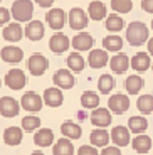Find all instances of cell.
I'll return each mask as SVG.
<instances>
[{"label":"cell","mask_w":153,"mask_h":155,"mask_svg":"<svg viewBox=\"0 0 153 155\" xmlns=\"http://www.w3.org/2000/svg\"><path fill=\"white\" fill-rule=\"evenodd\" d=\"M25 83H27V78H25V73L22 69H17L15 68V69H10L5 74V84L10 89H14V91L22 89L25 86Z\"/></svg>","instance_id":"cell-6"},{"label":"cell","mask_w":153,"mask_h":155,"mask_svg":"<svg viewBox=\"0 0 153 155\" xmlns=\"http://www.w3.org/2000/svg\"><path fill=\"white\" fill-rule=\"evenodd\" d=\"M130 64L136 73H145V71L150 69V66H151V59H150L148 52H136V54L131 58Z\"/></svg>","instance_id":"cell-17"},{"label":"cell","mask_w":153,"mask_h":155,"mask_svg":"<svg viewBox=\"0 0 153 155\" xmlns=\"http://www.w3.org/2000/svg\"><path fill=\"white\" fill-rule=\"evenodd\" d=\"M66 20H67V15H66V12L62 8H50L46 14V22L54 31H61L64 27Z\"/></svg>","instance_id":"cell-9"},{"label":"cell","mask_w":153,"mask_h":155,"mask_svg":"<svg viewBox=\"0 0 153 155\" xmlns=\"http://www.w3.org/2000/svg\"><path fill=\"white\" fill-rule=\"evenodd\" d=\"M42 105H44V100L39 96L37 93H34V91H27L22 96V100H20V106H22L24 110H27V111H31V113L41 111V110H42Z\"/></svg>","instance_id":"cell-4"},{"label":"cell","mask_w":153,"mask_h":155,"mask_svg":"<svg viewBox=\"0 0 153 155\" xmlns=\"http://www.w3.org/2000/svg\"><path fill=\"white\" fill-rule=\"evenodd\" d=\"M27 68H29L31 74H34V76H42V74L47 71V68H49V61H47L42 54L37 52V54H32L31 58H29Z\"/></svg>","instance_id":"cell-7"},{"label":"cell","mask_w":153,"mask_h":155,"mask_svg":"<svg viewBox=\"0 0 153 155\" xmlns=\"http://www.w3.org/2000/svg\"><path fill=\"white\" fill-rule=\"evenodd\" d=\"M111 8L116 14H128L133 8V4L131 0H111Z\"/></svg>","instance_id":"cell-38"},{"label":"cell","mask_w":153,"mask_h":155,"mask_svg":"<svg viewBox=\"0 0 153 155\" xmlns=\"http://www.w3.org/2000/svg\"><path fill=\"white\" fill-rule=\"evenodd\" d=\"M20 111V103L12 96L0 98V115L5 118H14Z\"/></svg>","instance_id":"cell-8"},{"label":"cell","mask_w":153,"mask_h":155,"mask_svg":"<svg viewBox=\"0 0 153 155\" xmlns=\"http://www.w3.org/2000/svg\"><path fill=\"white\" fill-rule=\"evenodd\" d=\"M151 27H153V20H151Z\"/></svg>","instance_id":"cell-46"},{"label":"cell","mask_w":153,"mask_h":155,"mask_svg":"<svg viewBox=\"0 0 153 155\" xmlns=\"http://www.w3.org/2000/svg\"><path fill=\"white\" fill-rule=\"evenodd\" d=\"M93 46H94V39L88 32H79L73 39V47L76 51H79V52L81 51H91Z\"/></svg>","instance_id":"cell-20"},{"label":"cell","mask_w":153,"mask_h":155,"mask_svg":"<svg viewBox=\"0 0 153 155\" xmlns=\"http://www.w3.org/2000/svg\"><path fill=\"white\" fill-rule=\"evenodd\" d=\"M109 138L113 140V143H115L116 147H126V145L130 143V130H128V127L118 125V127H115L111 130Z\"/></svg>","instance_id":"cell-14"},{"label":"cell","mask_w":153,"mask_h":155,"mask_svg":"<svg viewBox=\"0 0 153 155\" xmlns=\"http://www.w3.org/2000/svg\"><path fill=\"white\" fill-rule=\"evenodd\" d=\"M88 14L93 20H103L106 17V5L101 0H94L88 7Z\"/></svg>","instance_id":"cell-30"},{"label":"cell","mask_w":153,"mask_h":155,"mask_svg":"<svg viewBox=\"0 0 153 155\" xmlns=\"http://www.w3.org/2000/svg\"><path fill=\"white\" fill-rule=\"evenodd\" d=\"M67 20H69V25H71L73 31H83V29L88 25V14H86L83 8L74 7V8L69 10Z\"/></svg>","instance_id":"cell-3"},{"label":"cell","mask_w":153,"mask_h":155,"mask_svg":"<svg viewBox=\"0 0 153 155\" xmlns=\"http://www.w3.org/2000/svg\"><path fill=\"white\" fill-rule=\"evenodd\" d=\"M146 128H148V121H146L145 116H131L130 120H128V130L131 133H145Z\"/></svg>","instance_id":"cell-28"},{"label":"cell","mask_w":153,"mask_h":155,"mask_svg":"<svg viewBox=\"0 0 153 155\" xmlns=\"http://www.w3.org/2000/svg\"><path fill=\"white\" fill-rule=\"evenodd\" d=\"M113 86H115V79H113V76L111 74H103V76L99 78V81H98V89H99V93L103 94H108L113 89Z\"/></svg>","instance_id":"cell-37"},{"label":"cell","mask_w":153,"mask_h":155,"mask_svg":"<svg viewBox=\"0 0 153 155\" xmlns=\"http://www.w3.org/2000/svg\"><path fill=\"white\" fill-rule=\"evenodd\" d=\"M52 81L56 84V88L59 89H71L74 86V83H76V79H74V74L69 69H59L54 73Z\"/></svg>","instance_id":"cell-10"},{"label":"cell","mask_w":153,"mask_h":155,"mask_svg":"<svg viewBox=\"0 0 153 155\" xmlns=\"http://www.w3.org/2000/svg\"><path fill=\"white\" fill-rule=\"evenodd\" d=\"M103 46H104V51L118 52V51H121V47H123V39L119 37L118 34L106 35V37L103 39Z\"/></svg>","instance_id":"cell-32"},{"label":"cell","mask_w":153,"mask_h":155,"mask_svg":"<svg viewBox=\"0 0 153 155\" xmlns=\"http://www.w3.org/2000/svg\"><path fill=\"white\" fill-rule=\"evenodd\" d=\"M99 155H121V150L116 145L115 147H106V148H103V152Z\"/></svg>","instance_id":"cell-41"},{"label":"cell","mask_w":153,"mask_h":155,"mask_svg":"<svg viewBox=\"0 0 153 155\" xmlns=\"http://www.w3.org/2000/svg\"><path fill=\"white\" fill-rule=\"evenodd\" d=\"M2 35H4V39L8 41V42H19L24 35V31H22L19 22H8L4 27V31H2Z\"/></svg>","instance_id":"cell-16"},{"label":"cell","mask_w":153,"mask_h":155,"mask_svg":"<svg viewBox=\"0 0 153 155\" xmlns=\"http://www.w3.org/2000/svg\"><path fill=\"white\" fill-rule=\"evenodd\" d=\"M142 8L148 14H153V0H143L142 2Z\"/></svg>","instance_id":"cell-42"},{"label":"cell","mask_w":153,"mask_h":155,"mask_svg":"<svg viewBox=\"0 0 153 155\" xmlns=\"http://www.w3.org/2000/svg\"><path fill=\"white\" fill-rule=\"evenodd\" d=\"M81 105L86 110H94L99 106V96L94 91H84L81 94Z\"/></svg>","instance_id":"cell-33"},{"label":"cell","mask_w":153,"mask_h":155,"mask_svg":"<svg viewBox=\"0 0 153 155\" xmlns=\"http://www.w3.org/2000/svg\"><path fill=\"white\" fill-rule=\"evenodd\" d=\"M148 54L153 56V37L148 39Z\"/></svg>","instance_id":"cell-44"},{"label":"cell","mask_w":153,"mask_h":155,"mask_svg":"<svg viewBox=\"0 0 153 155\" xmlns=\"http://www.w3.org/2000/svg\"><path fill=\"white\" fill-rule=\"evenodd\" d=\"M0 58L4 59L5 62H12V64H17V62L22 61L24 58V51L17 46H5L0 52Z\"/></svg>","instance_id":"cell-21"},{"label":"cell","mask_w":153,"mask_h":155,"mask_svg":"<svg viewBox=\"0 0 153 155\" xmlns=\"http://www.w3.org/2000/svg\"><path fill=\"white\" fill-rule=\"evenodd\" d=\"M22 138H24V133H22V128H19V127H8L4 132V142L7 145H10V147L20 145Z\"/></svg>","instance_id":"cell-24"},{"label":"cell","mask_w":153,"mask_h":155,"mask_svg":"<svg viewBox=\"0 0 153 155\" xmlns=\"http://www.w3.org/2000/svg\"><path fill=\"white\" fill-rule=\"evenodd\" d=\"M69 46H71L69 37H67V35H64V34H61V32L54 34L52 37H50V41H49L50 51L56 52V54H62V52H66V51L69 49Z\"/></svg>","instance_id":"cell-15"},{"label":"cell","mask_w":153,"mask_h":155,"mask_svg":"<svg viewBox=\"0 0 153 155\" xmlns=\"http://www.w3.org/2000/svg\"><path fill=\"white\" fill-rule=\"evenodd\" d=\"M10 15L17 20V22H31L32 15H34V4L31 0H15L12 4Z\"/></svg>","instance_id":"cell-2"},{"label":"cell","mask_w":153,"mask_h":155,"mask_svg":"<svg viewBox=\"0 0 153 155\" xmlns=\"http://www.w3.org/2000/svg\"><path fill=\"white\" fill-rule=\"evenodd\" d=\"M108 108H109V111L116 113V115H123L130 108V98L121 93L111 94L109 100H108Z\"/></svg>","instance_id":"cell-5"},{"label":"cell","mask_w":153,"mask_h":155,"mask_svg":"<svg viewBox=\"0 0 153 155\" xmlns=\"http://www.w3.org/2000/svg\"><path fill=\"white\" fill-rule=\"evenodd\" d=\"M0 86H2V81H0Z\"/></svg>","instance_id":"cell-47"},{"label":"cell","mask_w":153,"mask_h":155,"mask_svg":"<svg viewBox=\"0 0 153 155\" xmlns=\"http://www.w3.org/2000/svg\"><path fill=\"white\" fill-rule=\"evenodd\" d=\"M61 133H62V137H66L69 140H77L83 135V128L77 123H74V121L67 120L61 125Z\"/></svg>","instance_id":"cell-23"},{"label":"cell","mask_w":153,"mask_h":155,"mask_svg":"<svg viewBox=\"0 0 153 155\" xmlns=\"http://www.w3.org/2000/svg\"><path fill=\"white\" fill-rule=\"evenodd\" d=\"M37 128H41V118L35 115H29L22 118V130L24 132H35Z\"/></svg>","instance_id":"cell-36"},{"label":"cell","mask_w":153,"mask_h":155,"mask_svg":"<svg viewBox=\"0 0 153 155\" xmlns=\"http://www.w3.org/2000/svg\"><path fill=\"white\" fill-rule=\"evenodd\" d=\"M31 155H44V152H41V150H35V152H32Z\"/></svg>","instance_id":"cell-45"},{"label":"cell","mask_w":153,"mask_h":155,"mask_svg":"<svg viewBox=\"0 0 153 155\" xmlns=\"http://www.w3.org/2000/svg\"><path fill=\"white\" fill-rule=\"evenodd\" d=\"M109 68H111L113 73L123 74L128 68H130V58H128L126 54H123V52L115 54L113 58H109Z\"/></svg>","instance_id":"cell-18"},{"label":"cell","mask_w":153,"mask_h":155,"mask_svg":"<svg viewBox=\"0 0 153 155\" xmlns=\"http://www.w3.org/2000/svg\"><path fill=\"white\" fill-rule=\"evenodd\" d=\"M123 27H125V20L118 14H111L106 17V29L109 32H119Z\"/></svg>","instance_id":"cell-35"},{"label":"cell","mask_w":153,"mask_h":155,"mask_svg":"<svg viewBox=\"0 0 153 155\" xmlns=\"http://www.w3.org/2000/svg\"><path fill=\"white\" fill-rule=\"evenodd\" d=\"M35 4L41 5V7H44V8H47V7H50V5L54 4V0H35Z\"/></svg>","instance_id":"cell-43"},{"label":"cell","mask_w":153,"mask_h":155,"mask_svg":"<svg viewBox=\"0 0 153 155\" xmlns=\"http://www.w3.org/2000/svg\"><path fill=\"white\" fill-rule=\"evenodd\" d=\"M0 2H2V0H0Z\"/></svg>","instance_id":"cell-50"},{"label":"cell","mask_w":153,"mask_h":155,"mask_svg":"<svg viewBox=\"0 0 153 155\" xmlns=\"http://www.w3.org/2000/svg\"><path fill=\"white\" fill-rule=\"evenodd\" d=\"M145 155H148V153H145Z\"/></svg>","instance_id":"cell-48"},{"label":"cell","mask_w":153,"mask_h":155,"mask_svg":"<svg viewBox=\"0 0 153 155\" xmlns=\"http://www.w3.org/2000/svg\"><path fill=\"white\" fill-rule=\"evenodd\" d=\"M108 62H109L108 51H104V49H91V51H89L88 64L93 68V69H99V68H104Z\"/></svg>","instance_id":"cell-11"},{"label":"cell","mask_w":153,"mask_h":155,"mask_svg":"<svg viewBox=\"0 0 153 155\" xmlns=\"http://www.w3.org/2000/svg\"><path fill=\"white\" fill-rule=\"evenodd\" d=\"M52 153L54 155H74V145H73V140L66 138H59L56 143H54L52 148Z\"/></svg>","instance_id":"cell-26"},{"label":"cell","mask_w":153,"mask_h":155,"mask_svg":"<svg viewBox=\"0 0 153 155\" xmlns=\"http://www.w3.org/2000/svg\"><path fill=\"white\" fill-rule=\"evenodd\" d=\"M10 12H8V8H4L0 7V25H7L8 20H10Z\"/></svg>","instance_id":"cell-40"},{"label":"cell","mask_w":153,"mask_h":155,"mask_svg":"<svg viewBox=\"0 0 153 155\" xmlns=\"http://www.w3.org/2000/svg\"><path fill=\"white\" fill-rule=\"evenodd\" d=\"M148 27L143 22H131L126 27V41L130 42V46H143L148 41Z\"/></svg>","instance_id":"cell-1"},{"label":"cell","mask_w":153,"mask_h":155,"mask_svg":"<svg viewBox=\"0 0 153 155\" xmlns=\"http://www.w3.org/2000/svg\"><path fill=\"white\" fill-rule=\"evenodd\" d=\"M101 2H103V0H101Z\"/></svg>","instance_id":"cell-49"},{"label":"cell","mask_w":153,"mask_h":155,"mask_svg":"<svg viewBox=\"0 0 153 155\" xmlns=\"http://www.w3.org/2000/svg\"><path fill=\"white\" fill-rule=\"evenodd\" d=\"M136 108L140 110L143 115L153 113V94H142L136 101Z\"/></svg>","instance_id":"cell-34"},{"label":"cell","mask_w":153,"mask_h":155,"mask_svg":"<svg viewBox=\"0 0 153 155\" xmlns=\"http://www.w3.org/2000/svg\"><path fill=\"white\" fill-rule=\"evenodd\" d=\"M91 123L96 128H106L111 125V111L108 108H94L91 113Z\"/></svg>","instance_id":"cell-12"},{"label":"cell","mask_w":153,"mask_h":155,"mask_svg":"<svg viewBox=\"0 0 153 155\" xmlns=\"http://www.w3.org/2000/svg\"><path fill=\"white\" fill-rule=\"evenodd\" d=\"M44 103L50 108H57V106L62 105L64 101V96H62V91L59 88H47L44 91Z\"/></svg>","instance_id":"cell-19"},{"label":"cell","mask_w":153,"mask_h":155,"mask_svg":"<svg viewBox=\"0 0 153 155\" xmlns=\"http://www.w3.org/2000/svg\"><path fill=\"white\" fill-rule=\"evenodd\" d=\"M34 143L37 147H49L54 143V133L50 128H39L34 135Z\"/></svg>","instance_id":"cell-25"},{"label":"cell","mask_w":153,"mask_h":155,"mask_svg":"<svg viewBox=\"0 0 153 155\" xmlns=\"http://www.w3.org/2000/svg\"><path fill=\"white\" fill-rule=\"evenodd\" d=\"M44 34H46V31H44V24L41 20H31V22H27V27L24 29V35L29 41H41Z\"/></svg>","instance_id":"cell-13"},{"label":"cell","mask_w":153,"mask_h":155,"mask_svg":"<svg viewBox=\"0 0 153 155\" xmlns=\"http://www.w3.org/2000/svg\"><path fill=\"white\" fill-rule=\"evenodd\" d=\"M86 66L84 58L79 54V52H73V54L67 56V68L71 73H81Z\"/></svg>","instance_id":"cell-31"},{"label":"cell","mask_w":153,"mask_h":155,"mask_svg":"<svg viewBox=\"0 0 153 155\" xmlns=\"http://www.w3.org/2000/svg\"><path fill=\"white\" fill-rule=\"evenodd\" d=\"M77 155H99V152H98L96 147H93V145H83L77 150Z\"/></svg>","instance_id":"cell-39"},{"label":"cell","mask_w":153,"mask_h":155,"mask_svg":"<svg viewBox=\"0 0 153 155\" xmlns=\"http://www.w3.org/2000/svg\"><path fill=\"white\" fill-rule=\"evenodd\" d=\"M131 147H133V150L138 152L140 155H145L151 150V138H150L148 135L140 133V135H136L131 140Z\"/></svg>","instance_id":"cell-22"},{"label":"cell","mask_w":153,"mask_h":155,"mask_svg":"<svg viewBox=\"0 0 153 155\" xmlns=\"http://www.w3.org/2000/svg\"><path fill=\"white\" fill-rule=\"evenodd\" d=\"M89 140H91L93 147H106L111 138H109V133L104 128H94L91 135H89Z\"/></svg>","instance_id":"cell-27"},{"label":"cell","mask_w":153,"mask_h":155,"mask_svg":"<svg viewBox=\"0 0 153 155\" xmlns=\"http://www.w3.org/2000/svg\"><path fill=\"white\" fill-rule=\"evenodd\" d=\"M143 84H145L143 83V78L138 76V74H131V76H128L125 79V88H126V91L130 94H138L142 91Z\"/></svg>","instance_id":"cell-29"}]
</instances>
